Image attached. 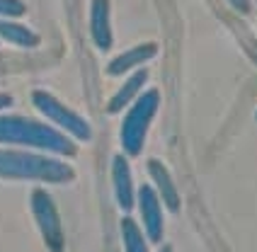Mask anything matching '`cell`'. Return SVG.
<instances>
[{"mask_svg":"<svg viewBox=\"0 0 257 252\" xmlns=\"http://www.w3.org/2000/svg\"><path fill=\"white\" fill-rule=\"evenodd\" d=\"M121 240L124 252H148V238L134 218H121Z\"/></svg>","mask_w":257,"mask_h":252,"instance_id":"13","label":"cell"},{"mask_svg":"<svg viewBox=\"0 0 257 252\" xmlns=\"http://www.w3.org/2000/svg\"><path fill=\"white\" fill-rule=\"evenodd\" d=\"M27 13V5L22 0H0V20H17Z\"/></svg>","mask_w":257,"mask_h":252,"instance_id":"14","label":"cell"},{"mask_svg":"<svg viewBox=\"0 0 257 252\" xmlns=\"http://www.w3.org/2000/svg\"><path fill=\"white\" fill-rule=\"evenodd\" d=\"M228 3H230V8H233L235 13H240V15L250 13V0H228Z\"/></svg>","mask_w":257,"mask_h":252,"instance_id":"15","label":"cell"},{"mask_svg":"<svg viewBox=\"0 0 257 252\" xmlns=\"http://www.w3.org/2000/svg\"><path fill=\"white\" fill-rule=\"evenodd\" d=\"M0 39L17 49H37L42 44L37 32H32L29 27L15 22V20H0Z\"/></svg>","mask_w":257,"mask_h":252,"instance_id":"12","label":"cell"},{"mask_svg":"<svg viewBox=\"0 0 257 252\" xmlns=\"http://www.w3.org/2000/svg\"><path fill=\"white\" fill-rule=\"evenodd\" d=\"M146 83H148V70L143 68L131 70V75L124 80V85L114 92V97L107 102V114H119L121 109H126L128 104L143 92Z\"/></svg>","mask_w":257,"mask_h":252,"instance_id":"11","label":"cell"},{"mask_svg":"<svg viewBox=\"0 0 257 252\" xmlns=\"http://www.w3.org/2000/svg\"><path fill=\"white\" fill-rule=\"evenodd\" d=\"M8 107H13V97H10L8 92H0V112L8 109Z\"/></svg>","mask_w":257,"mask_h":252,"instance_id":"16","label":"cell"},{"mask_svg":"<svg viewBox=\"0 0 257 252\" xmlns=\"http://www.w3.org/2000/svg\"><path fill=\"white\" fill-rule=\"evenodd\" d=\"M158 252H172V247H168V245H165V247H160Z\"/></svg>","mask_w":257,"mask_h":252,"instance_id":"17","label":"cell"},{"mask_svg":"<svg viewBox=\"0 0 257 252\" xmlns=\"http://www.w3.org/2000/svg\"><path fill=\"white\" fill-rule=\"evenodd\" d=\"M158 107H160V92L156 87L143 90L139 97L128 104V112L121 121V131H119V141H121V151L126 158H136L141 155L143 146H146V136L151 121L156 119Z\"/></svg>","mask_w":257,"mask_h":252,"instance_id":"3","label":"cell"},{"mask_svg":"<svg viewBox=\"0 0 257 252\" xmlns=\"http://www.w3.org/2000/svg\"><path fill=\"white\" fill-rule=\"evenodd\" d=\"M112 184H114V199L119 204V209L128 213L136 206V187H134V177H131L126 155H114L112 158Z\"/></svg>","mask_w":257,"mask_h":252,"instance_id":"7","label":"cell"},{"mask_svg":"<svg viewBox=\"0 0 257 252\" xmlns=\"http://www.w3.org/2000/svg\"><path fill=\"white\" fill-rule=\"evenodd\" d=\"M146 170H148V175H151V180H153V189L158 192L160 201H163L172 213H177V211H180V194H177V187L172 182V175L168 172V168H165L160 160L151 158Z\"/></svg>","mask_w":257,"mask_h":252,"instance_id":"10","label":"cell"},{"mask_svg":"<svg viewBox=\"0 0 257 252\" xmlns=\"http://www.w3.org/2000/svg\"><path fill=\"white\" fill-rule=\"evenodd\" d=\"M90 37L100 51H109L114 44L112 34V8L109 0H92L90 3Z\"/></svg>","mask_w":257,"mask_h":252,"instance_id":"8","label":"cell"},{"mask_svg":"<svg viewBox=\"0 0 257 252\" xmlns=\"http://www.w3.org/2000/svg\"><path fill=\"white\" fill-rule=\"evenodd\" d=\"M32 102L44 114L51 124L56 126L58 131H63L66 136H73L75 141H90L92 139V129L80 114H75L71 107H66L61 99H56L51 92L44 90H34L32 92Z\"/></svg>","mask_w":257,"mask_h":252,"instance_id":"4","label":"cell"},{"mask_svg":"<svg viewBox=\"0 0 257 252\" xmlns=\"http://www.w3.org/2000/svg\"><path fill=\"white\" fill-rule=\"evenodd\" d=\"M32 213H34V221H37V228L42 233L46 247L51 252L63 250L61 216H58V209L54 204V199L49 196V192H44V189H34L32 192Z\"/></svg>","mask_w":257,"mask_h":252,"instance_id":"5","label":"cell"},{"mask_svg":"<svg viewBox=\"0 0 257 252\" xmlns=\"http://www.w3.org/2000/svg\"><path fill=\"white\" fill-rule=\"evenodd\" d=\"M0 143L34 148V151L66 155V158L78 153V146L73 143V139L58 131L56 126L34 121L29 116H17V114H0Z\"/></svg>","mask_w":257,"mask_h":252,"instance_id":"1","label":"cell"},{"mask_svg":"<svg viewBox=\"0 0 257 252\" xmlns=\"http://www.w3.org/2000/svg\"><path fill=\"white\" fill-rule=\"evenodd\" d=\"M136 204L141 211V223L143 233L148 242H160L163 233H165V223H163V201L158 192L153 189V184H141L136 192Z\"/></svg>","mask_w":257,"mask_h":252,"instance_id":"6","label":"cell"},{"mask_svg":"<svg viewBox=\"0 0 257 252\" xmlns=\"http://www.w3.org/2000/svg\"><path fill=\"white\" fill-rule=\"evenodd\" d=\"M158 56V44H139V46H131L126 49L124 54H119L109 61V66H107V75H124V73H131V70H136L139 66L143 63H148L151 58Z\"/></svg>","mask_w":257,"mask_h":252,"instance_id":"9","label":"cell"},{"mask_svg":"<svg viewBox=\"0 0 257 252\" xmlns=\"http://www.w3.org/2000/svg\"><path fill=\"white\" fill-rule=\"evenodd\" d=\"M0 177L66 184L75 177V172L63 160L49 158V155L29 153V151H0Z\"/></svg>","mask_w":257,"mask_h":252,"instance_id":"2","label":"cell"}]
</instances>
